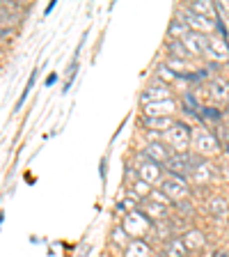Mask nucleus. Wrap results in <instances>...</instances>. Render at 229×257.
Returning <instances> with one entry per match:
<instances>
[{"label": "nucleus", "instance_id": "423d86ee", "mask_svg": "<svg viewBox=\"0 0 229 257\" xmlns=\"http://www.w3.org/2000/svg\"><path fill=\"white\" fill-rule=\"evenodd\" d=\"M181 182H183V179H167V182L163 184V188L167 186V191H170L172 195H181V193H186V191H181V188H176V186H181Z\"/></svg>", "mask_w": 229, "mask_h": 257}, {"label": "nucleus", "instance_id": "f257e3e1", "mask_svg": "<svg viewBox=\"0 0 229 257\" xmlns=\"http://www.w3.org/2000/svg\"><path fill=\"white\" fill-rule=\"evenodd\" d=\"M167 140L174 145L176 150H186V143H188V126H186V124H176L172 131H167Z\"/></svg>", "mask_w": 229, "mask_h": 257}, {"label": "nucleus", "instance_id": "1a4fd4ad", "mask_svg": "<svg viewBox=\"0 0 229 257\" xmlns=\"http://www.w3.org/2000/svg\"><path fill=\"white\" fill-rule=\"evenodd\" d=\"M128 252H131L128 257H147V248L140 246V243H133V246L128 248Z\"/></svg>", "mask_w": 229, "mask_h": 257}, {"label": "nucleus", "instance_id": "9b49d317", "mask_svg": "<svg viewBox=\"0 0 229 257\" xmlns=\"http://www.w3.org/2000/svg\"><path fill=\"white\" fill-rule=\"evenodd\" d=\"M170 51H174V53H179V55H188V51L183 48L181 42H172L170 44Z\"/></svg>", "mask_w": 229, "mask_h": 257}, {"label": "nucleus", "instance_id": "9d476101", "mask_svg": "<svg viewBox=\"0 0 229 257\" xmlns=\"http://www.w3.org/2000/svg\"><path fill=\"white\" fill-rule=\"evenodd\" d=\"M147 154H154L156 159H165V152H163V147H160V145H149V147H147Z\"/></svg>", "mask_w": 229, "mask_h": 257}, {"label": "nucleus", "instance_id": "6e6552de", "mask_svg": "<svg viewBox=\"0 0 229 257\" xmlns=\"http://www.w3.org/2000/svg\"><path fill=\"white\" fill-rule=\"evenodd\" d=\"M211 90H213V96H215V99H222V96L227 94V85H224V83H220V80H215Z\"/></svg>", "mask_w": 229, "mask_h": 257}, {"label": "nucleus", "instance_id": "f03ea898", "mask_svg": "<svg viewBox=\"0 0 229 257\" xmlns=\"http://www.w3.org/2000/svg\"><path fill=\"white\" fill-rule=\"evenodd\" d=\"M192 163H195V159H190V156H186V154H176L174 159H170V170L172 172H188V170H192Z\"/></svg>", "mask_w": 229, "mask_h": 257}, {"label": "nucleus", "instance_id": "0eeeda50", "mask_svg": "<svg viewBox=\"0 0 229 257\" xmlns=\"http://www.w3.org/2000/svg\"><path fill=\"white\" fill-rule=\"evenodd\" d=\"M165 94H167V92L163 90V87H151L149 92H144L142 99H144V101H147V99H163Z\"/></svg>", "mask_w": 229, "mask_h": 257}, {"label": "nucleus", "instance_id": "f8f14e48", "mask_svg": "<svg viewBox=\"0 0 229 257\" xmlns=\"http://www.w3.org/2000/svg\"><path fill=\"white\" fill-rule=\"evenodd\" d=\"M202 115H204V117H208V119H220V112L213 110V108H204Z\"/></svg>", "mask_w": 229, "mask_h": 257}, {"label": "nucleus", "instance_id": "20e7f679", "mask_svg": "<svg viewBox=\"0 0 229 257\" xmlns=\"http://www.w3.org/2000/svg\"><path fill=\"white\" fill-rule=\"evenodd\" d=\"M183 252H186L183 241H170V246L165 248V257H183Z\"/></svg>", "mask_w": 229, "mask_h": 257}, {"label": "nucleus", "instance_id": "7ed1b4c3", "mask_svg": "<svg viewBox=\"0 0 229 257\" xmlns=\"http://www.w3.org/2000/svg\"><path fill=\"white\" fill-rule=\"evenodd\" d=\"M206 42H208V37H202V35H195V32L186 35V44L190 46L192 53H206Z\"/></svg>", "mask_w": 229, "mask_h": 257}, {"label": "nucleus", "instance_id": "39448f33", "mask_svg": "<svg viewBox=\"0 0 229 257\" xmlns=\"http://www.w3.org/2000/svg\"><path fill=\"white\" fill-rule=\"evenodd\" d=\"M197 147H199V150H204V152H215V140L211 138V136L202 134L197 138Z\"/></svg>", "mask_w": 229, "mask_h": 257}, {"label": "nucleus", "instance_id": "ddd939ff", "mask_svg": "<svg viewBox=\"0 0 229 257\" xmlns=\"http://www.w3.org/2000/svg\"><path fill=\"white\" fill-rule=\"evenodd\" d=\"M176 32H181V35H183V32H186V28H181L179 23H172V35H176Z\"/></svg>", "mask_w": 229, "mask_h": 257}]
</instances>
